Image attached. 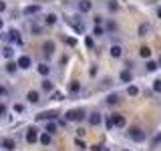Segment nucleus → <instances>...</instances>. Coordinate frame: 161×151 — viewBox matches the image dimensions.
I'll return each instance as SVG.
<instances>
[{
    "instance_id": "nucleus-1",
    "label": "nucleus",
    "mask_w": 161,
    "mask_h": 151,
    "mask_svg": "<svg viewBox=\"0 0 161 151\" xmlns=\"http://www.w3.org/2000/svg\"><path fill=\"white\" fill-rule=\"evenodd\" d=\"M64 119H67V121H83L85 119V111H80V109H69L67 113H64Z\"/></svg>"
},
{
    "instance_id": "nucleus-2",
    "label": "nucleus",
    "mask_w": 161,
    "mask_h": 151,
    "mask_svg": "<svg viewBox=\"0 0 161 151\" xmlns=\"http://www.w3.org/2000/svg\"><path fill=\"white\" fill-rule=\"evenodd\" d=\"M129 137L135 143H141V141H145V131L141 127H129Z\"/></svg>"
},
{
    "instance_id": "nucleus-3",
    "label": "nucleus",
    "mask_w": 161,
    "mask_h": 151,
    "mask_svg": "<svg viewBox=\"0 0 161 151\" xmlns=\"http://www.w3.org/2000/svg\"><path fill=\"white\" fill-rule=\"evenodd\" d=\"M16 64H18V69L28 70L30 67H32V59H30L28 54H22V57H18V59H16Z\"/></svg>"
},
{
    "instance_id": "nucleus-4",
    "label": "nucleus",
    "mask_w": 161,
    "mask_h": 151,
    "mask_svg": "<svg viewBox=\"0 0 161 151\" xmlns=\"http://www.w3.org/2000/svg\"><path fill=\"white\" fill-rule=\"evenodd\" d=\"M87 121H89V125L91 127H97V125H101L103 123V115L99 113V111H93V113L87 117Z\"/></svg>"
},
{
    "instance_id": "nucleus-5",
    "label": "nucleus",
    "mask_w": 161,
    "mask_h": 151,
    "mask_svg": "<svg viewBox=\"0 0 161 151\" xmlns=\"http://www.w3.org/2000/svg\"><path fill=\"white\" fill-rule=\"evenodd\" d=\"M6 40H8V42H14V44H22V36H20V32H18L16 28L8 30V34H6Z\"/></svg>"
},
{
    "instance_id": "nucleus-6",
    "label": "nucleus",
    "mask_w": 161,
    "mask_h": 151,
    "mask_svg": "<svg viewBox=\"0 0 161 151\" xmlns=\"http://www.w3.org/2000/svg\"><path fill=\"white\" fill-rule=\"evenodd\" d=\"M36 141H38V129L36 127H28L26 129V143L32 145V143H36Z\"/></svg>"
},
{
    "instance_id": "nucleus-7",
    "label": "nucleus",
    "mask_w": 161,
    "mask_h": 151,
    "mask_svg": "<svg viewBox=\"0 0 161 151\" xmlns=\"http://www.w3.org/2000/svg\"><path fill=\"white\" fill-rule=\"evenodd\" d=\"M42 50H44V54H47V57H53L54 50H57L54 40H44V42H42Z\"/></svg>"
},
{
    "instance_id": "nucleus-8",
    "label": "nucleus",
    "mask_w": 161,
    "mask_h": 151,
    "mask_svg": "<svg viewBox=\"0 0 161 151\" xmlns=\"http://www.w3.org/2000/svg\"><path fill=\"white\" fill-rule=\"evenodd\" d=\"M0 145H2V149H6V151L16 149V143H14V139H10V137H4L2 141H0Z\"/></svg>"
},
{
    "instance_id": "nucleus-9",
    "label": "nucleus",
    "mask_w": 161,
    "mask_h": 151,
    "mask_svg": "<svg viewBox=\"0 0 161 151\" xmlns=\"http://www.w3.org/2000/svg\"><path fill=\"white\" fill-rule=\"evenodd\" d=\"M111 117H113V125H115V127H121V129H123L125 125H127V119H125L123 115L115 113V115H111Z\"/></svg>"
},
{
    "instance_id": "nucleus-10",
    "label": "nucleus",
    "mask_w": 161,
    "mask_h": 151,
    "mask_svg": "<svg viewBox=\"0 0 161 151\" xmlns=\"http://www.w3.org/2000/svg\"><path fill=\"white\" fill-rule=\"evenodd\" d=\"M58 131V123L57 121H48L47 125H44V133H48V135H54Z\"/></svg>"
},
{
    "instance_id": "nucleus-11",
    "label": "nucleus",
    "mask_w": 161,
    "mask_h": 151,
    "mask_svg": "<svg viewBox=\"0 0 161 151\" xmlns=\"http://www.w3.org/2000/svg\"><path fill=\"white\" fill-rule=\"evenodd\" d=\"M109 53H111L113 59H121L123 57V47H121V44H113V47L109 48Z\"/></svg>"
},
{
    "instance_id": "nucleus-12",
    "label": "nucleus",
    "mask_w": 161,
    "mask_h": 151,
    "mask_svg": "<svg viewBox=\"0 0 161 151\" xmlns=\"http://www.w3.org/2000/svg\"><path fill=\"white\" fill-rule=\"evenodd\" d=\"M57 117H58V113H57V111H47V113H40V115H36V119H38V121H42V119L54 121Z\"/></svg>"
},
{
    "instance_id": "nucleus-13",
    "label": "nucleus",
    "mask_w": 161,
    "mask_h": 151,
    "mask_svg": "<svg viewBox=\"0 0 161 151\" xmlns=\"http://www.w3.org/2000/svg\"><path fill=\"white\" fill-rule=\"evenodd\" d=\"M149 30H151V24L149 22H141L139 26H137V34H139V36H147Z\"/></svg>"
},
{
    "instance_id": "nucleus-14",
    "label": "nucleus",
    "mask_w": 161,
    "mask_h": 151,
    "mask_svg": "<svg viewBox=\"0 0 161 151\" xmlns=\"http://www.w3.org/2000/svg\"><path fill=\"white\" fill-rule=\"evenodd\" d=\"M93 10V2H89V0H80L79 2V12H91Z\"/></svg>"
},
{
    "instance_id": "nucleus-15",
    "label": "nucleus",
    "mask_w": 161,
    "mask_h": 151,
    "mask_svg": "<svg viewBox=\"0 0 161 151\" xmlns=\"http://www.w3.org/2000/svg\"><path fill=\"white\" fill-rule=\"evenodd\" d=\"M40 12V4H30V6L24 8V14L26 16H32V14H38Z\"/></svg>"
},
{
    "instance_id": "nucleus-16",
    "label": "nucleus",
    "mask_w": 161,
    "mask_h": 151,
    "mask_svg": "<svg viewBox=\"0 0 161 151\" xmlns=\"http://www.w3.org/2000/svg\"><path fill=\"white\" fill-rule=\"evenodd\" d=\"M36 70H38V75H40V77H44V79H47V77H48V73H50V67H48L47 63H40L38 67H36Z\"/></svg>"
},
{
    "instance_id": "nucleus-17",
    "label": "nucleus",
    "mask_w": 161,
    "mask_h": 151,
    "mask_svg": "<svg viewBox=\"0 0 161 151\" xmlns=\"http://www.w3.org/2000/svg\"><path fill=\"white\" fill-rule=\"evenodd\" d=\"M50 141H53V135H48V133H40V135H38V143L44 145V147H47V145H50Z\"/></svg>"
},
{
    "instance_id": "nucleus-18",
    "label": "nucleus",
    "mask_w": 161,
    "mask_h": 151,
    "mask_svg": "<svg viewBox=\"0 0 161 151\" xmlns=\"http://www.w3.org/2000/svg\"><path fill=\"white\" fill-rule=\"evenodd\" d=\"M26 99H28V103H38V101H40V93H38V91H28Z\"/></svg>"
},
{
    "instance_id": "nucleus-19",
    "label": "nucleus",
    "mask_w": 161,
    "mask_h": 151,
    "mask_svg": "<svg viewBox=\"0 0 161 151\" xmlns=\"http://www.w3.org/2000/svg\"><path fill=\"white\" fill-rule=\"evenodd\" d=\"M119 79L123 81V83H131V81H133V75H131V70H129V69H125V70H121Z\"/></svg>"
},
{
    "instance_id": "nucleus-20",
    "label": "nucleus",
    "mask_w": 161,
    "mask_h": 151,
    "mask_svg": "<svg viewBox=\"0 0 161 151\" xmlns=\"http://www.w3.org/2000/svg\"><path fill=\"white\" fill-rule=\"evenodd\" d=\"M57 20H58L57 14H54V12H48V14H47V18H44V22H47L48 26H53V24H57Z\"/></svg>"
},
{
    "instance_id": "nucleus-21",
    "label": "nucleus",
    "mask_w": 161,
    "mask_h": 151,
    "mask_svg": "<svg viewBox=\"0 0 161 151\" xmlns=\"http://www.w3.org/2000/svg\"><path fill=\"white\" fill-rule=\"evenodd\" d=\"M16 70H18V64H16V60H8V63H6V73H10V75H12V73H16Z\"/></svg>"
},
{
    "instance_id": "nucleus-22",
    "label": "nucleus",
    "mask_w": 161,
    "mask_h": 151,
    "mask_svg": "<svg viewBox=\"0 0 161 151\" xmlns=\"http://www.w3.org/2000/svg\"><path fill=\"white\" fill-rule=\"evenodd\" d=\"M119 101H121V99H119L117 93H111L109 97H107V105H119Z\"/></svg>"
},
{
    "instance_id": "nucleus-23",
    "label": "nucleus",
    "mask_w": 161,
    "mask_h": 151,
    "mask_svg": "<svg viewBox=\"0 0 161 151\" xmlns=\"http://www.w3.org/2000/svg\"><path fill=\"white\" fill-rule=\"evenodd\" d=\"M70 26L75 28V32H77V34H83V32H85V26H83L80 22H75V20H70Z\"/></svg>"
},
{
    "instance_id": "nucleus-24",
    "label": "nucleus",
    "mask_w": 161,
    "mask_h": 151,
    "mask_svg": "<svg viewBox=\"0 0 161 151\" xmlns=\"http://www.w3.org/2000/svg\"><path fill=\"white\" fill-rule=\"evenodd\" d=\"M127 95H129V97H137V95H139V87H137V85H129V87H127Z\"/></svg>"
},
{
    "instance_id": "nucleus-25",
    "label": "nucleus",
    "mask_w": 161,
    "mask_h": 151,
    "mask_svg": "<svg viewBox=\"0 0 161 151\" xmlns=\"http://www.w3.org/2000/svg\"><path fill=\"white\" fill-rule=\"evenodd\" d=\"M139 57H141V59H149V57H151V48H149V47H141V48H139Z\"/></svg>"
},
{
    "instance_id": "nucleus-26",
    "label": "nucleus",
    "mask_w": 161,
    "mask_h": 151,
    "mask_svg": "<svg viewBox=\"0 0 161 151\" xmlns=\"http://www.w3.org/2000/svg\"><path fill=\"white\" fill-rule=\"evenodd\" d=\"M145 69H147L149 73H153V70H157V69H159V63H155V60H147Z\"/></svg>"
},
{
    "instance_id": "nucleus-27",
    "label": "nucleus",
    "mask_w": 161,
    "mask_h": 151,
    "mask_svg": "<svg viewBox=\"0 0 161 151\" xmlns=\"http://www.w3.org/2000/svg\"><path fill=\"white\" fill-rule=\"evenodd\" d=\"M69 91H70V93H79V91H80V83H79V81H73V83H70L69 85Z\"/></svg>"
},
{
    "instance_id": "nucleus-28",
    "label": "nucleus",
    "mask_w": 161,
    "mask_h": 151,
    "mask_svg": "<svg viewBox=\"0 0 161 151\" xmlns=\"http://www.w3.org/2000/svg\"><path fill=\"white\" fill-rule=\"evenodd\" d=\"M12 54H14L12 47H4V48H2V57H4V59H8V60H10V59H12Z\"/></svg>"
},
{
    "instance_id": "nucleus-29",
    "label": "nucleus",
    "mask_w": 161,
    "mask_h": 151,
    "mask_svg": "<svg viewBox=\"0 0 161 151\" xmlns=\"http://www.w3.org/2000/svg\"><path fill=\"white\" fill-rule=\"evenodd\" d=\"M53 89H54L53 81H50V79H42V91H53Z\"/></svg>"
},
{
    "instance_id": "nucleus-30",
    "label": "nucleus",
    "mask_w": 161,
    "mask_h": 151,
    "mask_svg": "<svg viewBox=\"0 0 161 151\" xmlns=\"http://www.w3.org/2000/svg\"><path fill=\"white\" fill-rule=\"evenodd\" d=\"M103 123H105V127H107V129H113L115 127V125H113V117H111V115L103 117Z\"/></svg>"
},
{
    "instance_id": "nucleus-31",
    "label": "nucleus",
    "mask_w": 161,
    "mask_h": 151,
    "mask_svg": "<svg viewBox=\"0 0 161 151\" xmlns=\"http://www.w3.org/2000/svg\"><path fill=\"white\" fill-rule=\"evenodd\" d=\"M153 93H161V79H157L153 83Z\"/></svg>"
},
{
    "instance_id": "nucleus-32",
    "label": "nucleus",
    "mask_w": 161,
    "mask_h": 151,
    "mask_svg": "<svg viewBox=\"0 0 161 151\" xmlns=\"http://www.w3.org/2000/svg\"><path fill=\"white\" fill-rule=\"evenodd\" d=\"M93 32H95V36H103V34H105V28L103 26H95Z\"/></svg>"
},
{
    "instance_id": "nucleus-33",
    "label": "nucleus",
    "mask_w": 161,
    "mask_h": 151,
    "mask_svg": "<svg viewBox=\"0 0 161 151\" xmlns=\"http://www.w3.org/2000/svg\"><path fill=\"white\" fill-rule=\"evenodd\" d=\"M107 6H109V10H111V12H117V10H119V4H117V2H109Z\"/></svg>"
},
{
    "instance_id": "nucleus-34",
    "label": "nucleus",
    "mask_w": 161,
    "mask_h": 151,
    "mask_svg": "<svg viewBox=\"0 0 161 151\" xmlns=\"http://www.w3.org/2000/svg\"><path fill=\"white\" fill-rule=\"evenodd\" d=\"M6 111H8V107L2 103V101H0V117H4V115H6Z\"/></svg>"
},
{
    "instance_id": "nucleus-35",
    "label": "nucleus",
    "mask_w": 161,
    "mask_h": 151,
    "mask_svg": "<svg viewBox=\"0 0 161 151\" xmlns=\"http://www.w3.org/2000/svg\"><path fill=\"white\" fill-rule=\"evenodd\" d=\"M115 28H117V24H115L113 20H109V22H107V26H105V30H115Z\"/></svg>"
},
{
    "instance_id": "nucleus-36",
    "label": "nucleus",
    "mask_w": 161,
    "mask_h": 151,
    "mask_svg": "<svg viewBox=\"0 0 161 151\" xmlns=\"http://www.w3.org/2000/svg\"><path fill=\"white\" fill-rule=\"evenodd\" d=\"M85 44H87L89 48H93V47H95V42H93V38H91V36H87V38H85Z\"/></svg>"
},
{
    "instance_id": "nucleus-37",
    "label": "nucleus",
    "mask_w": 161,
    "mask_h": 151,
    "mask_svg": "<svg viewBox=\"0 0 161 151\" xmlns=\"http://www.w3.org/2000/svg\"><path fill=\"white\" fill-rule=\"evenodd\" d=\"M14 111H16V113H24V105L16 103V105H14Z\"/></svg>"
},
{
    "instance_id": "nucleus-38",
    "label": "nucleus",
    "mask_w": 161,
    "mask_h": 151,
    "mask_svg": "<svg viewBox=\"0 0 161 151\" xmlns=\"http://www.w3.org/2000/svg\"><path fill=\"white\" fill-rule=\"evenodd\" d=\"M53 101H63V93H53Z\"/></svg>"
},
{
    "instance_id": "nucleus-39",
    "label": "nucleus",
    "mask_w": 161,
    "mask_h": 151,
    "mask_svg": "<svg viewBox=\"0 0 161 151\" xmlns=\"http://www.w3.org/2000/svg\"><path fill=\"white\" fill-rule=\"evenodd\" d=\"M67 44H69V47H75V44H77V38H67Z\"/></svg>"
},
{
    "instance_id": "nucleus-40",
    "label": "nucleus",
    "mask_w": 161,
    "mask_h": 151,
    "mask_svg": "<svg viewBox=\"0 0 161 151\" xmlns=\"http://www.w3.org/2000/svg\"><path fill=\"white\" fill-rule=\"evenodd\" d=\"M40 32H42V28H40V26H36V24H34V26H32V34H40Z\"/></svg>"
},
{
    "instance_id": "nucleus-41",
    "label": "nucleus",
    "mask_w": 161,
    "mask_h": 151,
    "mask_svg": "<svg viewBox=\"0 0 161 151\" xmlns=\"http://www.w3.org/2000/svg\"><path fill=\"white\" fill-rule=\"evenodd\" d=\"M75 145H77V147H80V149H85V143L80 139H75Z\"/></svg>"
},
{
    "instance_id": "nucleus-42",
    "label": "nucleus",
    "mask_w": 161,
    "mask_h": 151,
    "mask_svg": "<svg viewBox=\"0 0 161 151\" xmlns=\"http://www.w3.org/2000/svg\"><path fill=\"white\" fill-rule=\"evenodd\" d=\"M6 93H8V91H6V87H4V85H0V97H4Z\"/></svg>"
},
{
    "instance_id": "nucleus-43",
    "label": "nucleus",
    "mask_w": 161,
    "mask_h": 151,
    "mask_svg": "<svg viewBox=\"0 0 161 151\" xmlns=\"http://www.w3.org/2000/svg\"><path fill=\"white\" fill-rule=\"evenodd\" d=\"M89 75H91V77H95V75H97V67H91L89 69Z\"/></svg>"
},
{
    "instance_id": "nucleus-44",
    "label": "nucleus",
    "mask_w": 161,
    "mask_h": 151,
    "mask_svg": "<svg viewBox=\"0 0 161 151\" xmlns=\"http://www.w3.org/2000/svg\"><path fill=\"white\" fill-rule=\"evenodd\" d=\"M157 143H161V135H157V137H153V145H157Z\"/></svg>"
},
{
    "instance_id": "nucleus-45",
    "label": "nucleus",
    "mask_w": 161,
    "mask_h": 151,
    "mask_svg": "<svg viewBox=\"0 0 161 151\" xmlns=\"http://www.w3.org/2000/svg\"><path fill=\"white\" fill-rule=\"evenodd\" d=\"M6 10V2H0V12H4Z\"/></svg>"
},
{
    "instance_id": "nucleus-46",
    "label": "nucleus",
    "mask_w": 161,
    "mask_h": 151,
    "mask_svg": "<svg viewBox=\"0 0 161 151\" xmlns=\"http://www.w3.org/2000/svg\"><path fill=\"white\" fill-rule=\"evenodd\" d=\"M2 26H4V20H2V18H0V28H2Z\"/></svg>"
},
{
    "instance_id": "nucleus-47",
    "label": "nucleus",
    "mask_w": 161,
    "mask_h": 151,
    "mask_svg": "<svg viewBox=\"0 0 161 151\" xmlns=\"http://www.w3.org/2000/svg\"><path fill=\"white\" fill-rule=\"evenodd\" d=\"M123 151H129V149H123Z\"/></svg>"
},
{
    "instance_id": "nucleus-48",
    "label": "nucleus",
    "mask_w": 161,
    "mask_h": 151,
    "mask_svg": "<svg viewBox=\"0 0 161 151\" xmlns=\"http://www.w3.org/2000/svg\"><path fill=\"white\" fill-rule=\"evenodd\" d=\"M159 64H161V60H159Z\"/></svg>"
}]
</instances>
